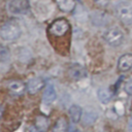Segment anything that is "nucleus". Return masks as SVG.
<instances>
[{"label":"nucleus","instance_id":"1","mask_svg":"<svg viewBox=\"0 0 132 132\" xmlns=\"http://www.w3.org/2000/svg\"><path fill=\"white\" fill-rule=\"evenodd\" d=\"M22 34V30L15 21H8L0 28V37L5 41H14Z\"/></svg>","mask_w":132,"mask_h":132},{"label":"nucleus","instance_id":"2","mask_svg":"<svg viewBox=\"0 0 132 132\" xmlns=\"http://www.w3.org/2000/svg\"><path fill=\"white\" fill-rule=\"evenodd\" d=\"M103 38L105 41L111 45V46H118L123 42L124 39V33L120 28L117 27H111L108 28L104 33H103Z\"/></svg>","mask_w":132,"mask_h":132},{"label":"nucleus","instance_id":"3","mask_svg":"<svg viewBox=\"0 0 132 132\" xmlns=\"http://www.w3.org/2000/svg\"><path fill=\"white\" fill-rule=\"evenodd\" d=\"M116 12L118 19L124 25L129 26L132 24V6L129 3L126 2L120 3L116 8Z\"/></svg>","mask_w":132,"mask_h":132},{"label":"nucleus","instance_id":"4","mask_svg":"<svg viewBox=\"0 0 132 132\" xmlns=\"http://www.w3.org/2000/svg\"><path fill=\"white\" fill-rule=\"evenodd\" d=\"M69 29H70L69 22L64 18H59L50 25L48 31L51 34L55 36H63L68 32Z\"/></svg>","mask_w":132,"mask_h":132},{"label":"nucleus","instance_id":"5","mask_svg":"<svg viewBox=\"0 0 132 132\" xmlns=\"http://www.w3.org/2000/svg\"><path fill=\"white\" fill-rule=\"evenodd\" d=\"M67 75L70 79H72L74 81H78V80H81L88 76V71H87L85 66H82L78 63H75V64H72L68 67Z\"/></svg>","mask_w":132,"mask_h":132},{"label":"nucleus","instance_id":"6","mask_svg":"<svg viewBox=\"0 0 132 132\" xmlns=\"http://www.w3.org/2000/svg\"><path fill=\"white\" fill-rule=\"evenodd\" d=\"M7 7L11 13L21 14V13H25L29 10L30 2H29V0H10L8 2Z\"/></svg>","mask_w":132,"mask_h":132},{"label":"nucleus","instance_id":"7","mask_svg":"<svg viewBox=\"0 0 132 132\" xmlns=\"http://www.w3.org/2000/svg\"><path fill=\"white\" fill-rule=\"evenodd\" d=\"M27 86V92L30 95H35L38 92H40L45 87V80L42 77H33L28 80L26 84Z\"/></svg>","mask_w":132,"mask_h":132},{"label":"nucleus","instance_id":"8","mask_svg":"<svg viewBox=\"0 0 132 132\" xmlns=\"http://www.w3.org/2000/svg\"><path fill=\"white\" fill-rule=\"evenodd\" d=\"M132 69V54H124L119 58L118 70L120 72H127Z\"/></svg>","mask_w":132,"mask_h":132},{"label":"nucleus","instance_id":"9","mask_svg":"<svg viewBox=\"0 0 132 132\" xmlns=\"http://www.w3.org/2000/svg\"><path fill=\"white\" fill-rule=\"evenodd\" d=\"M57 99V92L53 85H47L44 87L43 93H42V102L46 105L52 104Z\"/></svg>","mask_w":132,"mask_h":132},{"label":"nucleus","instance_id":"10","mask_svg":"<svg viewBox=\"0 0 132 132\" xmlns=\"http://www.w3.org/2000/svg\"><path fill=\"white\" fill-rule=\"evenodd\" d=\"M8 91L14 96H22L25 92H27V86L21 80H12L8 85Z\"/></svg>","mask_w":132,"mask_h":132},{"label":"nucleus","instance_id":"11","mask_svg":"<svg viewBox=\"0 0 132 132\" xmlns=\"http://www.w3.org/2000/svg\"><path fill=\"white\" fill-rule=\"evenodd\" d=\"M34 125H35V128L37 129V131L46 132L47 129L50 128V120L47 117H45L43 114H39L35 118Z\"/></svg>","mask_w":132,"mask_h":132},{"label":"nucleus","instance_id":"12","mask_svg":"<svg viewBox=\"0 0 132 132\" xmlns=\"http://www.w3.org/2000/svg\"><path fill=\"white\" fill-rule=\"evenodd\" d=\"M68 113H69L70 120H71L73 123H75V124L79 123L80 120H81V118H82V109H81V107H80L79 105H77V104L71 105V106L69 107V109H68Z\"/></svg>","mask_w":132,"mask_h":132},{"label":"nucleus","instance_id":"13","mask_svg":"<svg viewBox=\"0 0 132 132\" xmlns=\"http://www.w3.org/2000/svg\"><path fill=\"white\" fill-rule=\"evenodd\" d=\"M58 8L64 12H71L76 6L75 0H55Z\"/></svg>","mask_w":132,"mask_h":132},{"label":"nucleus","instance_id":"14","mask_svg":"<svg viewBox=\"0 0 132 132\" xmlns=\"http://www.w3.org/2000/svg\"><path fill=\"white\" fill-rule=\"evenodd\" d=\"M69 128V123L66 117H60L56 123L54 124V127L52 129V132H67Z\"/></svg>","mask_w":132,"mask_h":132},{"label":"nucleus","instance_id":"15","mask_svg":"<svg viewBox=\"0 0 132 132\" xmlns=\"http://www.w3.org/2000/svg\"><path fill=\"white\" fill-rule=\"evenodd\" d=\"M97 96L101 103L107 104L112 98V91L109 88H100L97 92Z\"/></svg>","mask_w":132,"mask_h":132},{"label":"nucleus","instance_id":"16","mask_svg":"<svg viewBox=\"0 0 132 132\" xmlns=\"http://www.w3.org/2000/svg\"><path fill=\"white\" fill-rule=\"evenodd\" d=\"M97 120V113L93 110H87L84 116V123L85 124H93Z\"/></svg>","mask_w":132,"mask_h":132},{"label":"nucleus","instance_id":"17","mask_svg":"<svg viewBox=\"0 0 132 132\" xmlns=\"http://www.w3.org/2000/svg\"><path fill=\"white\" fill-rule=\"evenodd\" d=\"M10 57V52L7 46L0 44V62H6Z\"/></svg>","mask_w":132,"mask_h":132},{"label":"nucleus","instance_id":"18","mask_svg":"<svg viewBox=\"0 0 132 132\" xmlns=\"http://www.w3.org/2000/svg\"><path fill=\"white\" fill-rule=\"evenodd\" d=\"M125 92L128 95H132V79H129L125 84Z\"/></svg>","mask_w":132,"mask_h":132},{"label":"nucleus","instance_id":"19","mask_svg":"<svg viewBox=\"0 0 132 132\" xmlns=\"http://www.w3.org/2000/svg\"><path fill=\"white\" fill-rule=\"evenodd\" d=\"M109 1L110 0H93V2L95 4H97L98 6H100V7H105L109 3Z\"/></svg>","mask_w":132,"mask_h":132},{"label":"nucleus","instance_id":"20","mask_svg":"<svg viewBox=\"0 0 132 132\" xmlns=\"http://www.w3.org/2000/svg\"><path fill=\"white\" fill-rule=\"evenodd\" d=\"M128 125H129V130L132 132V118L130 119V121H129V124H128Z\"/></svg>","mask_w":132,"mask_h":132},{"label":"nucleus","instance_id":"21","mask_svg":"<svg viewBox=\"0 0 132 132\" xmlns=\"http://www.w3.org/2000/svg\"><path fill=\"white\" fill-rule=\"evenodd\" d=\"M2 113H3V108H2V106L0 105V118H1V116H2Z\"/></svg>","mask_w":132,"mask_h":132},{"label":"nucleus","instance_id":"22","mask_svg":"<svg viewBox=\"0 0 132 132\" xmlns=\"http://www.w3.org/2000/svg\"><path fill=\"white\" fill-rule=\"evenodd\" d=\"M72 132H81V131H80V130H77V129H75V130H73Z\"/></svg>","mask_w":132,"mask_h":132}]
</instances>
